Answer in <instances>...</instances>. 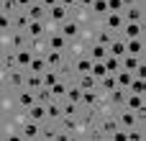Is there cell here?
I'll list each match as a JSON object with an SVG mask.
<instances>
[{
    "mask_svg": "<svg viewBox=\"0 0 146 141\" xmlns=\"http://www.w3.org/2000/svg\"><path fill=\"white\" fill-rule=\"evenodd\" d=\"M123 105L128 108V110H141L146 108V95H136V92H126V100H123Z\"/></svg>",
    "mask_w": 146,
    "mask_h": 141,
    "instance_id": "cell-12",
    "label": "cell"
},
{
    "mask_svg": "<svg viewBox=\"0 0 146 141\" xmlns=\"http://www.w3.org/2000/svg\"><path fill=\"white\" fill-rule=\"evenodd\" d=\"M15 67H18V62H15V49L3 46V62H0L3 74H5V72H10V69H15Z\"/></svg>",
    "mask_w": 146,
    "mask_h": 141,
    "instance_id": "cell-14",
    "label": "cell"
},
{
    "mask_svg": "<svg viewBox=\"0 0 146 141\" xmlns=\"http://www.w3.org/2000/svg\"><path fill=\"white\" fill-rule=\"evenodd\" d=\"M92 5V0H77V8H82V10H87Z\"/></svg>",
    "mask_w": 146,
    "mask_h": 141,
    "instance_id": "cell-32",
    "label": "cell"
},
{
    "mask_svg": "<svg viewBox=\"0 0 146 141\" xmlns=\"http://www.w3.org/2000/svg\"><path fill=\"white\" fill-rule=\"evenodd\" d=\"M15 62H18V67L21 69H28L31 67V62H33V49L26 44V46H21V49H15Z\"/></svg>",
    "mask_w": 146,
    "mask_h": 141,
    "instance_id": "cell-7",
    "label": "cell"
},
{
    "mask_svg": "<svg viewBox=\"0 0 146 141\" xmlns=\"http://www.w3.org/2000/svg\"><path fill=\"white\" fill-rule=\"evenodd\" d=\"M126 92L128 90H123V87H113V90H108L105 92V103L110 105V108H118V105H123V100H126Z\"/></svg>",
    "mask_w": 146,
    "mask_h": 141,
    "instance_id": "cell-8",
    "label": "cell"
},
{
    "mask_svg": "<svg viewBox=\"0 0 146 141\" xmlns=\"http://www.w3.org/2000/svg\"><path fill=\"white\" fill-rule=\"evenodd\" d=\"M26 87L28 90H38V87H44V74H38V72H28V77H26Z\"/></svg>",
    "mask_w": 146,
    "mask_h": 141,
    "instance_id": "cell-25",
    "label": "cell"
},
{
    "mask_svg": "<svg viewBox=\"0 0 146 141\" xmlns=\"http://www.w3.org/2000/svg\"><path fill=\"white\" fill-rule=\"evenodd\" d=\"M139 64H144V57H133V54H123L121 57V67L128 69V72H133V74H136Z\"/></svg>",
    "mask_w": 146,
    "mask_h": 141,
    "instance_id": "cell-16",
    "label": "cell"
},
{
    "mask_svg": "<svg viewBox=\"0 0 146 141\" xmlns=\"http://www.w3.org/2000/svg\"><path fill=\"white\" fill-rule=\"evenodd\" d=\"M26 77H28V69H21V67H15V69H10V72H5L3 74V87H8V90H21V87H26Z\"/></svg>",
    "mask_w": 146,
    "mask_h": 141,
    "instance_id": "cell-2",
    "label": "cell"
},
{
    "mask_svg": "<svg viewBox=\"0 0 146 141\" xmlns=\"http://www.w3.org/2000/svg\"><path fill=\"white\" fill-rule=\"evenodd\" d=\"M69 82H72V80H67V77L56 80V82L51 85V95H54L56 100H64V95H67V87H69Z\"/></svg>",
    "mask_w": 146,
    "mask_h": 141,
    "instance_id": "cell-20",
    "label": "cell"
},
{
    "mask_svg": "<svg viewBox=\"0 0 146 141\" xmlns=\"http://www.w3.org/2000/svg\"><path fill=\"white\" fill-rule=\"evenodd\" d=\"M59 31L67 36V39H80L82 36V23H80V18H67L64 23H59Z\"/></svg>",
    "mask_w": 146,
    "mask_h": 141,
    "instance_id": "cell-4",
    "label": "cell"
},
{
    "mask_svg": "<svg viewBox=\"0 0 146 141\" xmlns=\"http://www.w3.org/2000/svg\"><path fill=\"white\" fill-rule=\"evenodd\" d=\"M28 23H31V18H28V13H26L23 8L13 13V28H21V31H26V28H28Z\"/></svg>",
    "mask_w": 146,
    "mask_h": 141,
    "instance_id": "cell-22",
    "label": "cell"
},
{
    "mask_svg": "<svg viewBox=\"0 0 146 141\" xmlns=\"http://www.w3.org/2000/svg\"><path fill=\"white\" fill-rule=\"evenodd\" d=\"M31 3H33V0H18V5H21V8H23V10H26V8H28V5H31Z\"/></svg>",
    "mask_w": 146,
    "mask_h": 141,
    "instance_id": "cell-34",
    "label": "cell"
},
{
    "mask_svg": "<svg viewBox=\"0 0 146 141\" xmlns=\"http://www.w3.org/2000/svg\"><path fill=\"white\" fill-rule=\"evenodd\" d=\"M103 62H105V69H108L110 74H115V72L121 69V57H113V54H108Z\"/></svg>",
    "mask_w": 146,
    "mask_h": 141,
    "instance_id": "cell-27",
    "label": "cell"
},
{
    "mask_svg": "<svg viewBox=\"0 0 146 141\" xmlns=\"http://www.w3.org/2000/svg\"><path fill=\"white\" fill-rule=\"evenodd\" d=\"M144 31H146L144 21H139V23H123L121 36H123V39H133V36H144Z\"/></svg>",
    "mask_w": 146,
    "mask_h": 141,
    "instance_id": "cell-11",
    "label": "cell"
},
{
    "mask_svg": "<svg viewBox=\"0 0 146 141\" xmlns=\"http://www.w3.org/2000/svg\"><path fill=\"white\" fill-rule=\"evenodd\" d=\"M69 15H72V8H69V5H64V3H56V5H51V8H49V13H46L49 31H51V28H59V23H64Z\"/></svg>",
    "mask_w": 146,
    "mask_h": 141,
    "instance_id": "cell-1",
    "label": "cell"
},
{
    "mask_svg": "<svg viewBox=\"0 0 146 141\" xmlns=\"http://www.w3.org/2000/svg\"><path fill=\"white\" fill-rule=\"evenodd\" d=\"M26 113H28V118H33V121H41V123L46 121V105H44V103H38V100H36Z\"/></svg>",
    "mask_w": 146,
    "mask_h": 141,
    "instance_id": "cell-21",
    "label": "cell"
},
{
    "mask_svg": "<svg viewBox=\"0 0 146 141\" xmlns=\"http://www.w3.org/2000/svg\"><path fill=\"white\" fill-rule=\"evenodd\" d=\"M72 80H74L82 90H95V87H98V77H95L92 72H87V74H74Z\"/></svg>",
    "mask_w": 146,
    "mask_h": 141,
    "instance_id": "cell-15",
    "label": "cell"
},
{
    "mask_svg": "<svg viewBox=\"0 0 146 141\" xmlns=\"http://www.w3.org/2000/svg\"><path fill=\"white\" fill-rule=\"evenodd\" d=\"M36 100H38V103H44V105H46V103H51V100H54L51 87H46V85H44V87H38V90H36Z\"/></svg>",
    "mask_w": 146,
    "mask_h": 141,
    "instance_id": "cell-28",
    "label": "cell"
},
{
    "mask_svg": "<svg viewBox=\"0 0 146 141\" xmlns=\"http://www.w3.org/2000/svg\"><path fill=\"white\" fill-rule=\"evenodd\" d=\"M90 72H92L98 80H100V77H105V74H108V69H105V62H92V69H90Z\"/></svg>",
    "mask_w": 146,
    "mask_h": 141,
    "instance_id": "cell-30",
    "label": "cell"
},
{
    "mask_svg": "<svg viewBox=\"0 0 146 141\" xmlns=\"http://www.w3.org/2000/svg\"><path fill=\"white\" fill-rule=\"evenodd\" d=\"M128 92L146 95V80H144V77H136V74H133V80H131V85H128Z\"/></svg>",
    "mask_w": 146,
    "mask_h": 141,
    "instance_id": "cell-26",
    "label": "cell"
},
{
    "mask_svg": "<svg viewBox=\"0 0 146 141\" xmlns=\"http://www.w3.org/2000/svg\"><path fill=\"white\" fill-rule=\"evenodd\" d=\"M15 10H21V5H18V0H3V5H0V13H15Z\"/></svg>",
    "mask_w": 146,
    "mask_h": 141,
    "instance_id": "cell-29",
    "label": "cell"
},
{
    "mask_svg": "<svg viewBox=\"0 0 146 141\" xmlns=\"http://www.w3.org/2000/svg\"><path fill=\"white\" fill-rule=\"evenodd\" d=\"M108 10L121 13V10H123V3H121V0H108Z\"/></svg>",
    "mask_w": 146,
    "mask_h": 141,
    "instance_id": "cell-31",
    "label": "cell"
},
{
    "mask_svg": "<svg viewBox=\"0 0 146 141\" xmlns=\"http://www.w3.org/2000/svg\"><path fill=\"white\" fill-rule=\"evenodd\" d=\"M100 23H103V26H108L113 33H121V28H123V23H126V21H123V13H113V10H108V13L100 18Z\"/></svg>",
    "mask_w": 146,
    "mask_h": 141,
    "instance_id": "cell-5",
    "label": "cell"
},
{
    "mask_svg": "<svg viewBox=\"0 0 146 141\" xmlns=\"http://www.w3.org/2000/svg\"><path fill=\"white\" fill-rule=\"evenodd\" d=\"M59 3H64V5H69V8H74V10H77V0H59Z\"/></svg>",
    "mask_w": 146,
    "mask_h": 141,
    "instance_id": "cell-33",
    "label": "cell"
},
{
    "mask_svg": "<svg viewBox=\"0 0 146 141\" xmlns=\"http://www.w3.org/2000/svg\"><path fill=\"white\" fill-rule=\"evenodd\" d=\"M64 116V110H62V100H51V103H46V121H59Z\"/></svg>",
    "mask_w": 146,
    "mask_h": 141,
    "instance_id": "cell-17",
    "label": "cell"
},
{
    "mask_svg": "<svg viewBox=\"0 0 146 141\" xmlns=\"http://www.w3.org/2000/svg\"><path fill=\"white\" fill-rule=\"evenodd\" d=\"M46 69H49V64H46V57H44V54H33V62H31L28 72H38V74H44Z\"/></svg>",
    "mask_w": 146,
    "mask_h": 141,
    "instance_id": "cell-23",
    "label": "cell"
},
{
    "mask_svg": "<svg viewBox=\"0 0 146 141\" xmlns=\"http://www.w3.org/2000/svg\"><path fill=\"white\" fill-rule=\"evenodd\" d=\"M41 121H33V118H26L23 123H21V139L23 141H33L41 136Z\"/></svg>",
    "mask_w": 146,
    "mask_h": 141,
    "instance_id": "cell-3",
    "label": "cell"
},
{
    "mask_svg": "<svg viewBox=\"0 0 146 141\" xmlns=\"http://www.w3.org/2000/svg\"><path fill=\"white\" fill-rule=\"evenodd\" d=\"M100 103H103V92H100L98 87H95V90H82V108L95 110Z\"/></svg>",
    "mask_w": 146,
    "mask_h": 141,
    "instance_id": "cell-6",
    "label": "cell"
},
{
    "mask_svg": "<svg viewBox=\"0 0 146 141\" xmlns=\"http://www.w3.org/2000/svg\"><path fill=\"white\" fill-rule=\"evenodd\" d=\"M41 3H44V5H46V8H51V5H56V3H59V0H41Z\"/></svg>",
    "mask_w": 146,
    "mask_h": 141,
    "instance_id": "cell-35",
    "label": "cell"
},
{
    "mask_svg": "<svg viewBox=\"0 0 146 141\" xmlns=\"http://www.w3.org/2000/svg\"><path fill=\"white\" fill-rule=\"evenodd\" d=\"M87 57H90L92 62H103V59L108 57V46H105V44H98V41H90V44H87Z\"/></svg>",
    "mask_w": 146,
    "mask_h": 141,
    "instance_id": "cell-9",
    "label": "cell"
},
{
    "mask_svg": "<svg viewBox=\"0 0 146 141\" xmlns=\"http://www.w3.org/2000/svg\"><path fill=\"white\" fill-rule=\"evenodd\" d=\"M144 36H133V39H126V54H133V57H144Z\"/></svg>",
    "mask_w": 146,
    "mask_h": 141,
    "instance_id": "cell-10",
    "label": "cell"
},
{
    "mask_svg": "<svg viewBox=\"0 0 146 141\" xmlns=\"http://www.w3.org/2000/svg\"><path fill=\"white\" fill-rule=\"evenodd\" d=\"M44 57H46V64H49V67H62V62L67 59L64 51H59V49H46Z\"/></svg>",
    "mask_w": 146,
    "mask_h": 141,
    "instance_id": "cell-18",
    "label": "cell"
},
{
    "mask_svg": "<svg viewBox=\"0 0 146 141\" xmlns=\"http://www.w3.org/2000/svg\"><path fill=\"white\" fill-rule=\"evenodd\" d=\"M64 100H69V103H77V105H82V87L72 80L69 82V87H67V95H64Z\"/></svg>",
    "mask_w": 146,
    "mask_h": 141,
    "instance_id": "cell-19",
    "label": "cell"
},
{
    "mask_svg": "<svg viewBox=\"0 0 146 141\" xmlns=\"http://www.w3.org/2000/svg\"><path fill=\"white\" fill-rule=\"evenodd\" d=\"M121 3H123V8H126V5H133L136 0H121Z\"/></svg>",
    "mask_w": 146,
    "mask_h": 141,
    "instance_id": "cell-36",
    "label": "cell"
},
{
    "mask_svg": "<svg viewBox=\"0 0 146 141\" xmlns=\"http://www.w3.org/2000/svg\"><path fill=\"white\" fill-rule=\"evenodd\" d=\"M131 80H133V72H128V69H118L115 72V85L118 87H123V90H128V85H131Z\"/></svg>",
    "mask_w": 146,
    "mask_h": 141,
    "instance_id": "cell-24",
    "label": "cell"
},
{
    "mask_svg": "<svg viewBox=\"0 0 146 141\" xmlns=\"http://www.w3.org/2000/svg\"><path fill=\"white\" fill-rule=\"evenodd\" d=\"M59 136V123L56 121H44V126H41V141H56Z\"/></svg>",
    "mask_w": 146,
    "mask_h": 141,
    "instance_id": "cell-13",
    "label": "cell"
}]
</instances>
